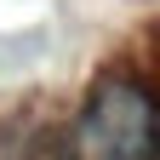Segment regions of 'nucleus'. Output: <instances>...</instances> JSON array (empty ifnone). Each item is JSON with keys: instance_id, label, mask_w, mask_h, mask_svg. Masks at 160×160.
Returning a JSON list of instances; mask_svg holds the SVG:
<instances>
[]
</instances>
